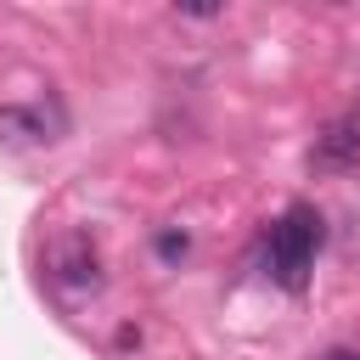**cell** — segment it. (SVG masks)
<instances>
[{"label": "cell", "mask_w": 360, "mask_h": 360, "mask_svg": "<svg viewBox=\"0 0 360 360\" xmlns=\"http://www.w3.org/2000/svg\"><path fill=\"white\" fill-rule=\"evenodd\" d=\"M309 169L315 174H349V169H360V112H343V118H332L315 135Z\"/></svg>", "instance_id": "7a4b0ae2"}, {"label": "cell", "mask_w": 360, "mask_h": 360, "mask_svg": "<svg viewBox=\"0 0 360 360\" xmlns=\"http://www.w3.org/2000/svg\"><path fill=\"white\" fill-rule=\"evenodd\" d=\"M315 248H321V214H315L309 202H292V208L270 225V276H276L287 292H304L309 264H315Z\"/></svg>", "instance_id": "6da1fadb"}, {"label": "cell", "mask_w": 360, "mask_h": 360, "mask_svg": "<svg viewBox=\"0 0 360 360\" xmlns=\"http://www.w3.org/2000/svg\"><path fill=\"white\" fill-rule=\"evenodd\" d=\"M51 281H56L62 292H73V298L101 292V259H96V248H90L84 236L56 242V248H51Z\"/></svg>", "instance_id": "3957f363"}, {"label": "cell", "mask_w": 360, "mask_h": 360, "mask_svg": "<svg viewBox=\"0 0 360 360\" xmlns=\"http://www.w3.org/2000/svg\"><path fill=\"white\" fill-rule=\"evenodd\" d=\"M321 360H360V354H354V349H326Z\"/></svg>", "instance_id": "8992f818"}, {"label": "cell", "mask_w": 360, "mask_h": 360, "mask_svg": "<svg viewBox=\"0 0 360 360\" xmlns=\"http://www.w3.org/2000/svg\"><path fill=\"white\" fill-rule=\"evenodd\" d=\"M186 248H191L186 231H158V253H163V259H186Z\"/></svg>", "instance_id": "5b68a950"}, {"label": "cell", "mask_w": 360, "mask_h": 360, "mask_svg": "<svg viewBox=\"0 0 360 360\" xmlns=\"http://www.w3.org/2000/svg\"><path fill=\"white\" fill-rule=\"evenodd\" d=\"M0 135H11V141H51L45 118L28 112V107H0Z\"/></svg>", "instance_id": "277c9868"}]
</instances>
